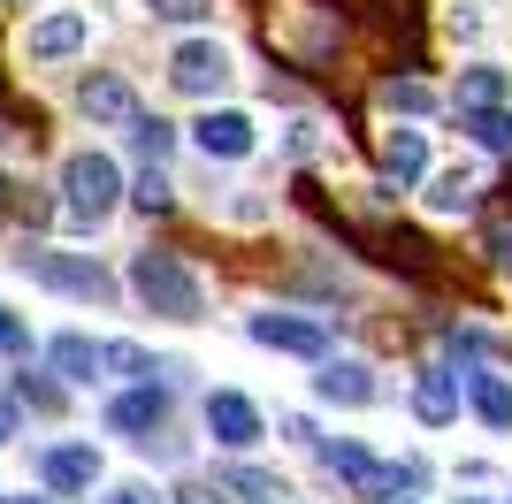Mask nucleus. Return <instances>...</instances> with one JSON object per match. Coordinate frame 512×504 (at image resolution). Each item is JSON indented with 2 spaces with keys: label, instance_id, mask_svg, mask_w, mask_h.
<instances>
[{
  "label": "nucleus",
  "instance_id": "obj_12",
  "mask_svg": "<svg viewBox=\"0 0 512 504\" xmlns=\"http://www.w3.org/2000/svg\"><path fill=\"white\" fill-rule=\"evenodd\" d=\"M77 100H85L92 123H123V130L146 115V107H138V92H130V77H85V92H77Z\"/></svg>",
  "mask_w": 512,
  "mask_h": 504
},
{
  "label": "nucleus",
  "instance_id": "obj_5",
  "mask_svg": "<svg viewBox=\"0 0 512 504\" xmlns=\"http://www.w3.org/2000/svg\"><path fill=\"white\" fill-rule=\"evenodd\" d=\"M169 84H176V92H192V100H214V92L230 84V46H222V39H184L169 54Z\"/></svg>",
  "mask_w": 512,
  "mask_h": 504
},
{
  "label": "nucleus",
  "instance_id": "obj_13",
  "mask_svg": "<svg viewBox=\"0 0 512 504\" xmlns=\"http://www.w3.org/2000/svg\"><path fill=\"white\" fill-rule=\"evenodd\" d=\"M85 39H92V23L77 16V8H62V16L31 23V62H69V54H77Z\"/></svg>",
  "mask_w": 512,
  "mask_h": 504
},
{
  "label": "nucleus",
  "instance_id": "obj_24",
  "mask_svg": "<svg viewBox=\"0 0 512 504\" xmlns=\"http://www.w3.org/2000/svg\"><path fill=\"white\" fill-rule=\"evenodd\" d=\"M383 107H390V115H428V107H436V92H428V84H383Z\"/></svg>",
  "mask_w": 512,
  "mask_h": 504
},
{
  "label": "nucleus",
  "instance_id": "obj_21",
  "mask_svg": "<svg viewBox=\"0 0 512 504\" xmlns=\"http://www.w3.org/2000/svg\"><path fill=\"white\" fill-rule=\"evenodd\" d=\"M459 107H505V69H467L459 77Z\"/></svg>",
  "mask_w": 512,
  "mask_h": 504
},
{
  "label": "nucleus",
  "instance_id": "obj_31",
  "mask_svg": "<svg viewBox=\"0 0 512 504\" xmlns=\"http://www.w3.org/2000/svg\"><path fill=\"white\" fill-rule=\"evenodd\" d=\"M184 504H222V497H214V489H184Z\"/></svg>",
  "mask_w": 512,
  "mask_h": 504
},
{
  "label": "nucleus",
  "instance_id": "obj_3",
  "mask_svg": "<svg viewBox=\"0 0 512 504\" xmlns=\"http://www.w3.org/2000/svg\"><path fill=\"white\" fill-rule=\"evenodd\" d=\"M321 459H329V474H337V482L352 489V497H367V504L413 497V482H421V466H390V459H375L367 443H329Z\"/></svg>",
  "mask_w": 512,
  "mask_h": 504
},
{
  "label": "nucleus",
  "instance_id": "obj_25",
  "mask_svg": "<svg viewBox=\"0 0 512 504\" xmlns=\"http://www.w3.org/2000/svg\"><path fill=\"white\" fill-rule=\"evenodd\" d=\"M107 367L130 382H153V352H138V344H107Z\"/></svg>",
  "mask_w": 512,
  "mask_h": 504
},
{
  "label": "nucleus",
  "instance_id": "obj_7",
  "mask_svg": "<svg viewBox=\"0 0 512 504\" xmlns=\"http://www.w3.org/2000/svg\"><path fill=\"white\" fill-rule=\"evenodd\" d=\"M192 146L207 153V161H245V153L260 146V123L245 115V107H207L192 123Z\"/></svg>",
  "mask_w": 512,
  "mask_h": 504
},
{
  "label": "nucleus",
  "instance_id": "obj_18",
  "mask_svg": "<svg viewBox=\"0 0 512 504\" xmlns=\"http://www.w3.org/2000/svg\"><path fill=\"white\" fill-rule=\"evenodd\" d=\"M474 168H444V176H436V184H428V214H436V222H451V214H474Z\"/></svg>",
  "mask_w": 512,
  "mask_h": 504
},
{
  "label": "nucleus",
  "instance_id": "obj_33",
  "mask_svg": "<svg viewBox=\"0 0 512 504\" xmlns=\"http://www.w3.org/2000/svg\"><path fill=\"white\" fill-rule=\"evenodd\" d=\"M0 504H46V497H0Z\"/></svg>",
  "mask_w": 512,
  "mask_h": 504
},
{
  "label": "nucleus",
  "instance_id": "obj_17",
  "mask_svg": "<svg viewBox=\"0 0 512 504\" xmlns=\"http://www.w3.org/2000/svg\"><path fill=\"white\" fill-rule=\"evenodd\" d=\"M383 168H390V184H421L428 176V138L421 130H390L383 138Z\"/></svg>",
  "mask_w": 512,
  "mask_h": 504
},
{
  "label": "nucleus",
  "instance_id": "obj_29",
  "mask_svg": "<svg viewBox=\"0 0 512 504\" xmlns=\"http://www.w3.org/2000/svg\"><path fill=\"white\" fill-rule=\"evenodd\" d=\"M100 504H153V497H146V489H138V482H123V489H107Z\"/></svg>",
  "mask_w": 512,
  "mask_h": 504
},
{
  "label": "nucleus",
  "instance_id": "obj_11",
  "mask_svg": "<svg viewBox=\"0 0 512 504\" xmlns=\"http://www.w3.org/2000/svg\"><path fill=\"white\" fill-rule=\"evenodd\" d=\"M459 398H467V390H459L451 367H421V382H413V413H421L428 428H451V420H459Z\"/></svg>",
  "mask_w": 512,
  "mask_h": 504
},
{
  "label": "nucleus",
  "instance_id": "obj_22",
  "mask_svg": "<svg viewBox=\"0 0 512 504\" xmlns=\"http://www.w3.org/2000/svg\"><path fill=\"white\" fill-rule=\"evenodd\" d=\"M130 146L146 153V161H169V146H176V130L161 123V115H138V123H130Z\"/></svg>",
  "mask_w": 512,
  "mask_h": 504
},
{
  "label": "nucleus",
  "instance_id": "obj_32",
  "mask_svg": "<svg viewBox=\"0 0 512 504\" xmlns=\"http://www.w3.org/2000/svg\"><path fill=\"white\" fill-rule=\"evenodd\" d=\"M8 436H16V413H0V443H8Z\"/></svg>",
  "mask_w": 512,
  "mask_h": 504
},
{
  "label": "nucleus",
  "instance_id": "obj_23",
  "mask_svg": "<svg viewBox=\"0 0 512 504\" xmlns=\"http://www.w3.org/2000/svg\"><path fill=\"white\" fill-rule=\"evenodd\" d=\"M130 199H138V207H146V214H169L176 184H169V176H161V161H146V176H138V191H130Z\"/></svg>",
  "mask_w": 512,
  "mask_h": 504
},
{
  "label": "nucleus",
  "instance_id": "obj_15",
  "mask_svg": "<svg viewBox=\"0 0 512 504\" xmlns=\"http://www.w3.org/2000/svg\"><path fill=\"white\" fill-rule=\"evenodd\" d=\"M46 367H54V375L62 382H100V367H107V344H92V336H54V344H46Z\"/></svg>",
  "mask_w": 512,
  "mask_h": 504
},
{
  "label": "nucleus",
  "instance_id": "obj_8",
  "mask_svg": "<svg viewBox=\"0 0 512 504\" xmlns=\"http://www.w3.org/2000/svg\"><path fill=\"white\" fill-rule=\"evenodd\" d=\"M207 436L222 443V451H253L268 428H260V405H253V398H237V390H214V398H207Z\"/></svg>",
  "mask_w": 512,
  "mask_h": 504
},
{
  "label": "nucleus",
  "instance_id": "obj_34",
  "mask_svg": "<svg viewBox=\"0 0 512 504\" xmlns=\"http://www.w3.org/2000/svg\"><path fill=\"white\" fill-rule=\"evenodd\" d=\"M390 504H413V497H390Z\"/></svg>",
  "mask_w": 512,
  "mask_h": 504
},
{
  "label": "nucleus",
  "instance_id": "obj_4",
  "mask_svg": "<svg viewBox=\"0 0 512 504\" xmlns=\"http://www.w3.org/2000/svg\"><path fill=\"white\" fill-rule=\"evenodd\" d=\"M16 260H23V275H39L46 291H62V298H85V306H107V298H115V275H107L100 260H77V252H46V245L16 252Z\"/></svg>",
  "mask_w": 512,
  "mask_h": 504
},
{
  "label": "nucleus",
  "instance_id": "obj_14",
  "mask_svg": "<svg viewBox=\"0 0 512 504\" xmlns=\"http://www.w3.org/2000/svg\"><path fill=\"white\" fill-rule=\"evenodd\" d=\"M314 390H321V405H375V375L360 359H321Z\"/></svg>",
  "mask_w": 512,
  "mask_h": 504
},
{
  "label": "nucleus",
  "instance_id": "obj_30",
  "mask_svg": "<svg viewBox=\"0 0 512 504\" xmlns=\"http://www.w3.org/2000/svg\"><path fill=\"white\" fill-rule=\"evenodd\" d=\"M8 214H16V176L0 168V222H8Z\"/></svg>",
  "mask_w": 512,
  "mask_h": 504
},
{
  "label": "nucleus",
  "instance_id": "obj_19",
  "mask_svg": "<svg viewBox=\"0 0 512 504\" xmlns=\"http://www.w3.org/2000/svg\"><path fill=\"white\" fill-rule=\"evenodd\" d=\"M222 489H230L237 504H291V489H283L276 474H260V466H222Z\"/></svg>",
  "mask_w": 512,
  "mask_h": 504
},
{
  "label": "nucleus",
  "instance_id": "obj_9",
  "mask_svg": "<svg viewBox=\"0 0 512 504\" xmlns=\"http://www.w3.org/2000/svg\"><path fill=\"white\" fill-rule=\"evenodd\" d=\"M39 474H46V489H54V497H85V489L100 482V451H92V443H54Z\"/></svg>",
  "mask_w": 512,
  "mask_h": 504
},
{
  "label": "nucleus",
  "instance_id": "obj_35",
  "mask_svg": "<svg viewBox=\"0 0 512 504\" xmlns=\"http://www.w3.org/2000/svg\"><path fill=\"white\" fill-rule=\"evenodd\" d=\"M459 504H482V497H459Z\"/></svg>",
  "mask_w": 512,
  "mask_h": 504
},
{
  "label": "nucleus",
  "instance_id": "obj_27",
  "mask_svg": "<svg viewBox=\"0 0 512 504\" xmlns=\"http://www.w3.org/2000/svg\"><path fill=\"white\" fill-rule=\"evenodd\" d=\"M0 352H31V336H23L16 314H0Z\"/></svg>",
  "mask_w": 512,
  "mask_h": 504
},
{
  "label": "nucleus",
  "instance_id": "obj_6",
  "mask_svg": "<svg viewBox=\"0 0 512 504\" xmlns=\"http://www.w3.org/2000/svg\"><path fill=\"white\" fill-rule=\"evenodd\" d=\"M245 336L268 344V352H291V359H329V329L314 314H245Z\"/></svg>",
  "mask_w": 512,
  "mask_h": 504
},
{
  "label": "nucleus",
  "instance_id": "obj_16",
  "mask_svg": "<svg viewBox=\"0 0 512 504\" xmlns=\"http://www.w3.org/2000/svg\"><path fill=\"white\" fill-rule=\"evenodd\" d=\"M467 405L490 420L497 436H512V382L497 375V367H467Z\"/></svg>",
  "mask_w": 512,
  "mask_h": 504
},
{
  "label": "nucleus",
  "instance_id": "obj_10",
  "mask_svg": "<svg viewBox=\"0 0 512 504\" xmlns=\"http://www.w3.org/2000/svg\"><path fill=\"white\" fill-rule=\"evenodd\" d=\"M169 420V390H153V382H138V390H123V398L107 405V428L115 436H153Z\"/></svg>",
  "mask_w": 512,
  "mask_h": 504
},
{
  "label": "nucleus",
  "instance_id": "obj_1",
  "mask_svg": "<svg viewBox=\"0 0 512 504\" xmlns=\"http://www.w3.org/2000/svg\"><path fill=\"white\" fill-rule=\"evenodd\" d=\"M130 298L161 321H199L207 314V291H199V275L176 260V252H138L130 260Z\"/></svg>",
  "mask_w": 512,
  "mask_h": 504
},
{
  "label": "nucleus",
  "instance_id": "obj_28",
  "mask_svg": "<svg viewBox=\"0 0 512 504\" xmlns=\"http://www.w3.org/2000/svg\"><path fill=\"white\" fill-rule=\"evenodd\" d=\"M490 252H497V268L512 275V222H490Z\"/></svg>",
  "mask_w": 512,
  "mask_h": 504
},
{
  "label": "nucleus",
  "instance_id": "obj_20",
  "mask_svg": "<svg viewBox=\"0 0 512 504\" xmlns=\"http://www.w3.org/2000/svg\"><path fill=\"white\" fill-rule=\"evenodd\" d=\"M459 130H467L474 146H490V153H512V115L505 107H459Z\"/></svg>",
  "mask_w": 512,
  "mask_h": 504
},
{
  "label": "nucleus",
  "instance_id": "obj_26",
  "mask_svg": "<svg viewBox=\"0 0 512 504\" xmlns=\"http://www.w3.org/2000/svg\"><path fill=\"white\" fill-rule=\"evenodd\" d=\"M153 16H169V23H192V16H207V0H146Z\"/></svg>",
  "mask_w": 512,
  "mask_h": 504
},
{
  "label": "nucleus",
  "instance_id": "obj_2",
  "mask_svg": "<svg viewBox=\"0 0 512 504\" xmlns=\"http://www.w3.org/2000/svg\"><path fill=\"white\" fill-rule=\"evenodd\" d=\"M115 207H123V168L107 153H69L62 161V214L77 230H100Z\"/></svg>",
  "mask_w": 512,
  "mask_h": 504
}]
</instances>
